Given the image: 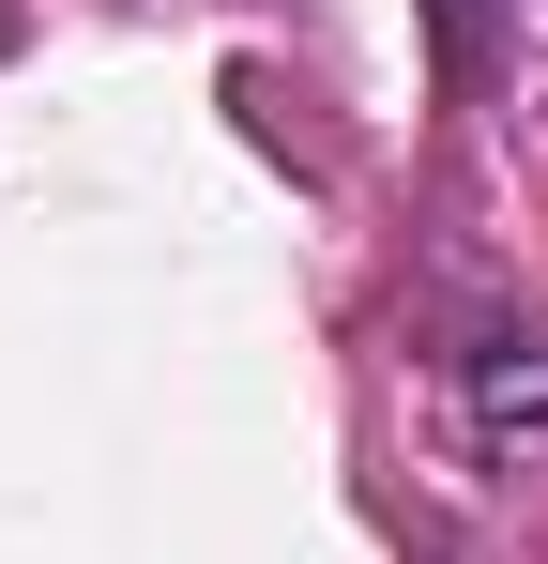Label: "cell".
Segmentation results:
<instances>
[{
	"mask_svg": "<svg viewBox=\"0 0 548 564\" xmlns=\"http://www.w3.org/2000/svg\"><path fill=\"white\" fill-rule=\"evenodd\" d=\"M457 397H472V443H487L503 473L548 458V336H534V321L472 305V321H457Z\"/></svg>",
	"mask_w": 548,
	"mask_h": 564,
	"instance_id": "1",
	"label": "cell"
}]
</instances>
